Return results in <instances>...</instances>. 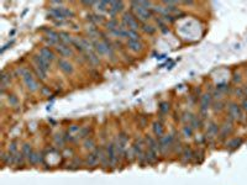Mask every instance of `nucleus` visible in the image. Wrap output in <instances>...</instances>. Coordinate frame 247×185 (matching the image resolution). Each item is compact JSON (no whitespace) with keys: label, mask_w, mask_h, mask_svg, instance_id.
<instances>
[{"label":"nucleus","mask_w":247,"mask_h":185,"mask_svg":"<svg viewBox=\"0 0 247 185\" xmlns=\"http://www.w3.org/2000/svg\"><path fill=\"white\" fill-rule=\"evenodd\" d=\"M131 6H132V11L135 13V16L141 20V21H147L149 18H151V11L145 9L138 2H132L131 3Z\"/></svg>","instance_id":"nucleus-2"},{"label":"nucleus","mask_w":247,"mask_h":185,"mask_svg":"<svg viewBox=\"0 0 247 185\" xmlns=\"http://www.w3.org/2000/svg\"><path fill=\"white\" fill-rule=\"evenodd\" d=\"M84 147H86V148H90V149H92V148L94 147V141H93V140H87V141L84 142Z\"/></svg>","instance_id":"nucleus-38"},{"label":"nucleus","mask_w":247,"mask_h":185,"mask_svg":"<svg viewBox=\"0 0 247 185\" xmlns=\"http://www.w3.org/2000/svg\"><path fill=\"white\" fill-rule=\"evenodd\" d=\"M200 125H201V122L198 117H195V116L192 117V127L193 128H198V127H200Z\"/></svg>","instance_id":"nucleus-31"},{"label":"nucleus","mask_w":247,"mask_h":185,"mask_svg":"<svg viewBox=\"0 0 247 185\" xmlns=\"http://www.w3.org/2000/svg\"><path fill=\"white\" fill-rule=\"evenodd\" d=\"M119 27V22L116 21V20H110L108 24H106V29L110 31V32H113L115 29H118Z\"/></svg>","instance_id":"nucleus-23"},{"label":"nucleus","mask_w":247,"mask_h":185,"mask_svg":"<svg viewBox=\"0 0 247 185\" xmlns=\"http://www.w3.org/2000/svg\"><path fill=\"white\" fill-rule=\"evenodd\" d=\"M216 89H217V91H220L222 94V92H226L229 90V86H226V84H220V85H217Z\"/></svg>","instance_id":"nucleus-35"},{"label":"nucleus","mask_w":247,"mask_h":185,"mask_svg":"<svg viewBox=\"0 0 247 185\" xmlns=\"http://www.w3.org/2000/svg\"><path fill=\"white\" fill-rule=\"evenodd\" d=\"M94 49L102 56H113L114 54L113 47L106 41H97V42H94Z\"/></svg>","instance_id":"nucleus-5"},{"label":"nucleus","mask_w":247,"mask_h":185,"mask_svg":"<svg viewBox=\"0 0 247 185\" xmlns=\"http://www.w3.org/2000/svg\"><path fill=\"white\" fill-rule=\"evenodd\" d=\"M145 9H147V10H149L151 8H152V3L151 2H138Z\"/></svg>","instance_id":"nucleus-37"},{"label":"nucleus","mask_w":247,"mask_h":185,"mask_svg":"<svg viewBox=\"0 0 247 185\" xmlns=\"http://www.w3.org/2000/svg\"><path fill=\"white\" fill-rule=\"evenodd\" d=\"M9 101H11V103H14V104L18 103V100H16V98H14V95H11V96L9 98Z\"/></svg>","instance_id":"nucleus-41"},{"label":"nucleus","mask_w":247,"mask_h":185,"mask_svg":"<svg viewBox=\"0 0 247 185\" xmlns=\"http://www.w3.org/2000/svg\"><path fill=\"white\" fill-rule=\"evenodd\" d=\"M217 132H219L217 125L211 124V125L209 126V128H208V135H209L210 137H215V136H217Z\"/></svg>","instance_id":"nucleus-21"},{"label":"nucleus","mask_w":247,"mask_h":185,"mask_svg":"<svg viewBox=\"0 0 247 185\" xmlns=\"http://www.w3.org/2000/svg\"><path fill=\"white\" fill-rule=\"evenodd\" d=\"M109 6H110V8L108 9L109 14H110V15H116L118 13H120V11L122 10L124 3H122V2H110Z\"/></svg>","instance_id":"nucleus-9"},{"label":"nucleus","mask_w":247,"mask_h":185,"mask_svg":"<svg viewBox=\"0 0 247 185\" xmlns=\"http://www.w3.org/2000/svg\"><path fill=\"white\" fill-rule=\"evenodd\" d=\"M58 67L64 74H72L73 73V65L66 59H59L58 61Z\"/></svg>","instance_id":"nucleus-10"},{"label":"nucleus","mask_w":247,"mask_h":185,"mask_svg":"<svg viewBox=\"0 0 247 185\" xmlns=\"http://www.w3.org/2000/svg\"><path fill=\"white\" fill-rule=\"evenodd\" d=\"M108 160L109 163L114 167L116 164V160H118V155H116V151H115V146L113 143L109 144L108 147Z\"/></svg>","instance_id":"nucleus-11"},{"label":"nucleus","mask_w":247,"mask_h":185,"mask_svg":"<svg viewBox=\"0 0 247 185\" xmlns=\"http://www.w3.org/2000/svg\"><path fill=\"white\" fill-rule=\"evenodd\" d=\"M88 19L92 21V22H94V24H100V22H103V16H100V15H97V14H93V15H90V16H88Z\"/></svg>","instance_id":"nucleus-24"},{"label":"nucleus","mask_w":247,"mask_h":185,"mask_svg":"<svg viewBox=\"0 0 247 185\" xmlns=\"http://www.w3.org/2000/svg\"><path fill=\"white\" fill-rule=\"evenodd\" d=\"M127 38L132 40V41H140V35L137 33V31L135 30H129L127 32Z\"/></svg>","instance_id":"nucleus-22"},{"label":"nucleus","mask_w":247,"mask_h":185,"mask_svg":"<svg viewBox=\"0 0 247 185\" xmlns=\"http://www.w3.org/2000/svg\"><path fill=\"white\" fill-rule=\"evenodd\" d=\"M54 48H56V51H57L62 57L73 56V51H72V48H70L68 45H64V43L59 42V43H57V45L54 46Z\"/></svg>","instance_id":"nucleus-8"},{"label":"nucleus","mask_w":247,"mask_h":185,"mask_svg":"<svg viewBox=\"0 0 247 185\" xmlns=\"http://www.w3.org/2000/svg\"><path fill=\"white\" fill-rule=\"evenodd\" d=\"M241 143H242V138H233V140L229 143V147H230L231 149H233V148H237Z\"/></svg>","instance_id":"nucleus-25"},{"label":"nucleus","mask_w":247,"mask_h":185,"mask_svg":"<svg viewBox=\"0 0 247 185\" xmlns=\"http://www.w3.org/2000/svg\"><path fill=\"white\" fill-rule=\"evenodd\" d=\"M159 110H161L162 112H167V111L169 110V105H168V104H166V103H163V104H161V106H159Z\"/></svg>","instance_id":"nucleus-36"},{"label":"nucleus","mask_w":247,"mask_h":185,"mask_svg":"<svg viewBox=\"0 0 247 185\" xmlns=\"http://www.w3.org/2000/svg\"><path fill=\"white\" fill-rule=\"evenodd\" d=\"M192 132H193L192 127H189V126H184V128H183V133H184L185 137H190V136H192Z\"/></svg>","instance_id":"nucleus-34"},{"label":"nucleus","mask_w":247,"mask_h":185,"mask_svg":"<svg viewBox=\"0 0 247 185\" xmlns=\"http://www.w3.org/2000/svg\"><path fill=\"white\" fill-rule=\"evenodd\" d=\"M35 69V73H36V75L41 79V80H45L46 79V72H43L42 69H40V68H37V67H35L34 68Z\"/></svg>","instance_id":"nucleus-27"},{"label":"nucleus","mask_w":247,"mask_h":185,"mask_svg":"<svg viewBox=\"0 0 247 185\" xmlns=\"http://www.w3.org/2000/svg\"><path fill=\"white\" fill-rule=\"evenodd\" d=\"M122 22H124V26L129 27V30H135V31H136V30L138 29V22H137V20H136V18H135L133 15L129 14V13L124 14V16H122Z\"/></svg>","instance_id":"nucleus-6"},{"label":"nucleus","mask_w":247,"mask_h":185,"mask_svg":"<svg viewBox=\"0 0 247 185\" xmlns=\"http://www.w3.org/2000/svg\"><path fill=\"white\" fill-rule=\"evenodd\" d=\"M98 160H99V149H95L93 153L89 154L87 163H88V165H94L98 163Z\"/></svg>","instance_id":"nucleus-15"},{"label":"nucleus","mask_w":247,"mask_h":185,"mask_svg":"<svg viewBox=\"0 0 247 185\" xmlns=\"http://www.w3.org/2000/svg\"><path fill=\"white\" fill-rule=\"evenodd\" d=\"M10 79H11V77L9 73H6V72L2 73V91H4V89L6 88L8 84H10Z\"/></svg>","instance_id":"nucleus-18"},{"label":"nucleus","mask_w":247,"mask_h":185,"mask_svg":"<svg viewBox=\"0 0 247 185\" xmlns=\"http://www.w3.org/2000/svg\"><path fill=\"white\" fill-rule=\"evenodd\" d=\"M233 80H235V81H240V80H241L240 75H238V74H235V75H233Z\"/></svg>","instance_id":"nucleus-42"},{"label":"nucleus","mask_w":247,"mask_h":185,"mask_svg":"<svg viewBox=\"0 0 247 185\" xmlns=\"http://www.w3.org/2000/svg\"><path fill=\"white\" fill-rule=\"evenodd\" d=\"M231 131H232V125H231L230 122L224 124L222 127H221V133H220V135H221V138H224V137H226L227 135H230Z\"/></svg>","instance_id":"nucleus-19"},{"label":"nucleus","mask_w":247,"mask_h":185,"mask_svg":"<svg viewBox=\"0 0 247 185\" xmlns=\"http://www.w3.org/2000/svg\"><path fill=\"white\" fill-rule=\"evenodd\" d=\"M34 62H35L36 67L40 68V69H42L43 72H47V70H50V68H51V63H50L48 61H46V59H45L42 56H40V54H36V56L34 57Z\"/></svg>","instance_id":"nucleus-7"},{"label":"nucleus","mask_w":247,"mask_h":185,"mask_svg":"<svg viewBox=\"0 0 247 185\" xmlns=\"http://www.w3.org/2000/svg\"><path fill=\"white\" fill-rule=\"evenodd\" d=\"M109 4H110V2H98V3H97L98 9H99L100 11H105V10H106V6H109Z\"/></svg>","instance_id":"nucleus-29"},{"label":"nucleus","mask_w":247,"mask_h":185,"mask_svg":"<svg viewBox=\"0 0 247 185\" xmlns=\"http://www.w3.org/2000/svg\"><path fill=\"white\" fill-rule=\"evenodd\" d=\"M73 40L74 38H72L69 33H67V32H59V41L62 43H64V45H73Z\"/></svg>","instance_id":"nucleus-17"},{"label":"nucleus","mask_w":247,"mask_h":185,"mask_svg":"<svg viewBox=\"0 0 247 185\" xmlns=\"http://www.w3.org/2000/svg\"><path fill=\"white\" fill-rule=\"evenodd\" d=\"M16 73L20 74V77H22L24 83H25V85L27 86L29 90L35 91V90L38 89V83L36 81V79L34 78V75L31 74V72H30L27 68L21 67V68H19V69L16 70Z\"/></svg>","instance_id":"nucleus-1"},{"label":"nucleus","mask_w":247,"mask_h":185,"mask_svg":"<svg viewBox=\"0 0 247 185\" xmlns=\"http://www.w3.org/2000/svg\"><path fill=\"white\" fill-rule=\"evenodd\" d=\"M40 56H42V57H43L46 61H48L50 63L53 62V61L56 59V54H54V52L51 51V49L47 48V47H43V48L40 49Z\"/></svg>","instance_id":"nucleus-12"},{"label":"nucleus","mask_w":247,"mask_h":185,"mask_svg":"<svg viewBox=\"0 0 247 185\" xmlns=\"http://www.w3.org/2000/svg\"><path fill=\"white\" fill-rule=\"evenodd\" d=\"M242 90H243V94H245V96H247V86H243V88H242Z\"/></svg>","instance_id":"nucleus-43"},{"label":"nucleus","mask_w":247,"mask_h":185,"mask_svg":"<svg viewBox=\"0 0 247 185\" xmlns=\"http://www.w3.org/2000/svg\"><path fill=\"white\" fill-rule=\"evenodd\" d=\"M193 157V152H192V149L189 148V147H187V148H184V153H183V159L187 162V160H189L190 158Z\"/></svg>","instance_id":"nucleus-26"},{"label":"nucleus","mask_w":247,"mask_h":185,"mask_svg":"<svg viewBox=\"0 0 247 185\" xmlns=\"http://www.w3.org/2000/svg\"><path fill=\"white\" fill-rule=\"evenodd\" d=\"M241 108H242L243 111L247 112V99H243V100H242V105H241Z\"/></svg>","instance_id":"nucleus-39"},{"label":"nucleus","mask_w":247,"mask_h":185,"mask_svg":"<svg viewBox=\"0 0 247 185\" xmlns=\"http://www.w3.org/2000/svg\"><path fill=\"white\" fill-rule=\"evenodd\" d=\"M83 4H84V5H88V6H92V5L97 4V3H95V2H83Z\"/></svg>","instance_id":"nucleus-40"},{"label":"nucleus","mask_w":247,"mask_h":185,"mask_svg":"<svg viewBox=\"0 0 247 185\" xmlns=\"http://www.w3.org/2000/svg\"><path fill=\"white\" fill-rule=\"evenodd\" d=\"M127 47L132 51V52H138L142 49V45L140 41H132V40H127Z\"/></svg>","instance_id":"nucleus-14"},{"label":"nucleus","mask_w":247,"mask_h":185,"mask_svg":"<svg viewBox=\"0 0 247 185\" xmlns=\"http://www.w3.org/2000/svg\"><path fill=\"white\" fill-rule=\"evenodd\" d=\"M50 14L54 18V19H59V20H63L66 18H72L74 16L73 11H70L69 9L67 8H63V6H57V8H51L50 9Z\"/></svg>","instance_id":"nucleus-4"},{"label":"nucleus","mask_w":247,"mask_h":185,"mask_svg":"<svg viewBox=\"0 0 247 185\" xmlns=\"http://www.w3.org/2000/svg\"><path fill=\"white\" fill-rule=\"evenodd\" d=\"M22 153H24V155L25 157H30L31 154H32V149H31V147H30V144H25L24 147H22Z\"/></svg>","instance_id":"nucleus-28"},{"label":"nucleus","mask_w":247,"mask_h":185,"mask_svg":"<svg viewBox=\"0 0 247 185\" xmlns=\"http://www.w3.org/2000/svg\"><path fill=\"white\" fill-rule=\"evenodd\" d=\"M153 132H154V135H156L157 137H159V138L163 136L164 130H163V126H162L161 122H154V124H153Z\"/></svg>","instance_id":"nucleus-20"},{"label":"nucleus","mask_w":247,"mask_h":185,"mask_svg":"<svg viewBox=\"0 0 247 185\" xmlns=\"http://www.w3.org/2000/svg\"><path fill=\"white\" fill-rule=\"evenodd\" d=\"M211 95L210 94H204L203 96H201V100H200V109H201V111L203 112H205V111H208V109L210 108V105H211Z\"/></svg>","instance_id":"nucleus-13"},{"label":"nucleus","mask_w":247,"mask_h":185,"mask_svg":"<svg viewBox=\"0 0 247 185\" xmlns=\"http://www.w3.org/2000/svg\"><path fill=\"white\" fill-rule=\"evenodd\" d=\"M227 111H229V116L231 120H237V121H245V114H243V110L241 106H238L237 104H230L229 108H227Z\"/></svg>","instance_id":"nucleus-3"},{"label":"nucleus","mask_w":247,"mask_h":185,"mask_svg":"<svg viewBox=\"0 0 247 185\" xmlns=\"http://www.w3.org/2000/svg\"><path fill=\"white\" fill-rule=\"evenodd\" d=\"M127 32H129V30H126V27H124V26H119V27L115 29L111 33L115 35L116 37H121V38H124V37H127Z\"/></svg>","instance_id":"nucleus-16"},{"label":"nucleus","mask_w":247,"mask_h":185,"mask_svg":"<svg viewBox=\"0 0 247 185\" xmlns=\"http://www.w3.org/2000/svg\"><path fill=\"white\" fill-rule=\"evenodd\" d=\"M222 108H224V103H222V101L219 100V101L214 103V108H213V109H214L215 111H220V110H222Z\"/></svg>","instance_id":"nucleus-33"},{"label":"nucleus","mask_w":247,"mask_h":185,"mask_svg":"<svg viewBox=\"0 0 247 185\" xmlns=\"http://www.w3.org/2000/svg\"><path fill=\"white\" fill-rule=\"evenodd\" d=\"M38 159H40V155H38L37 153H35V152H32V154L29 157V160H30L32 164H36V163L38 162Z\"/></svg>","instance_id":"nucleus-30"},{"label":"nucleus","mask_w":247,"mask_h":185,"mask_svg":"<svg viewBox=\"0 0 247 185\" xmlns=\"http://www.w3.org/2000/svg\"><path fill=\"white\" fill-rule=\"evenodd\" d=\"M142 30L145 31V32H147V33H149V35H152L156 30H154V27L153 26H151V25H143V27H142Z\"/></svg>","instance_id":"nucleus-32"}]
</instances>
